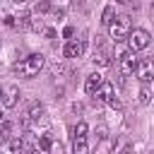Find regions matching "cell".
I'll use <instances>...</instances> for the list:
<instances>
[{
    "mask_svg": "<svg viewBox=\"0 0 154 154\" xmlns=\"http://www.w3.org/2000/svg\"><path fill=\"white\" fill-rule=\"evenodd\" d=\"M43 65H46V58H43L41 53H31V55H26L24 60H19V63L14 65V72H17L19 77H36V75L43 70Z\"/></svg>",
    "mask_w": 154,
    "mask_h": 154,
    "instance_id": "cell-1",
    "label": "cell"
},
{
    "mask_svg": "<svg viewBox=\"0 0 154 154\" xmlns=\"http://www.w3.org/2000/svg\"><path fill=\"white\" fill-rule=\"evenodd\" d=\"M108 31H111V38H116V41H125V38H128V34L132 31L130 17H128V14H120V17H116V19L108 24Z\"/></svg>",
    "mask_w": 154,
    "mask_h": 154,
    "instance_id": "cell-2",
    "label": "cell"
},
{
    "mask_svg": "<svg viewBox=\"0 0 154 154\" xmlns=\"http://www.w3.org/2000/svg\"><path fill=\"white\" fill-rule=\"evenodd\" d=\"M125 41H128V51H130V53H137V51H144V48L149 46L152 36H149L147 29H132Z\"/></svg>",
    "mask_w": 154,
    "mask_h": 154,
    "instance_id": "cell-3",
    "label": "cell"
},
{
    "mask_svg": "<svg viewBox=\"0 0 154 154\" xmlns=\"http://www.w3.org/2000/svg\"><path fill=\"white\" fill-rule=\"evenodd\" d=\"M137 79L142 82V84H149L152 79H154V60H137Z\"/></svg>",
    "mask_w": 154,
    "mask_h": 154,
    "instance_id": "cell-4",
    "label": "cell"
},
{
    "mask_svg": "<svg viewBox=\"0 0 154 154\" xmlns=\"http://www.w3.org/2000/svg\"><path fill=\"white\" fill-rule=\"evenodd\" d=\"M17 101H19V87H14V84L2 87V106L5 108H14Z\"/></svg>",
    "mask_w": 154,
    "mask_h": 154,
    "instance_id": "cell-5",
    "label": "cell"
},
{
    "mask_svg": "<svg viewBox=\"0 0 154 154\" xmlns=\"http://www.w3.org/2000/svg\"><path fill=\"white\" fill-rule=\"evenodd\" d=\"M118 70H120V75H132L135 70H137V60H135V53H123L120 55V65H118Z\"/></svg>",
    "mask_w": 154,
    "mask_h": 154,
    "instance_id": "cell-6",
    "label": "cell"
},
{
    "mask_svg": "<svg viewBox=\"0 0 154 154\" xmlns=\"http://www.w3.org/2000/svg\"><path fill=\"white\" fill-rule=\"evenodd\" d=\"M84 53V43L82 41H67L65 48H63V55L65 58H79Z\"/></svg>",
    "mask_w": 154,
    "mask_h": 154,
    "instance_id": "cell-7",
    "label": "cell"
},
{
    "mask_svg": "<svg viewBox=\"0 0 154 154\" xmlns=\"http://www.w3.org/2000/svg\"><path fill=\"white\" fill-rule=\"evenodd\" d=\"M2 154H24V140H22V137L7 140L5 147H2Z\"/></svg>",
    "mask_w": 154,
    "mask_h": 154,
    "instance_id": "cell-8",
    "label": "cell"
},
{
    "mask_svg": "<svg viewBox=\"0 0 154 154\" xmlns=\"http://www.w3.org/2000/svg\"><path fill=\"white\" fill-rule=\"evenodd\" d=\"M101 84H103V77H101L99 72H94V75H89V77H87V82H84V91H87L89 96H94V94H96V89H99Z\"/></svg>",
    "mask_w": 154,
    "mask_h": 154,
    "instance_id": "cell-9",
    "label": "cell"
},
{
    "mask_svg": "<svg viewBox=\"0 0 154 154\" xmlns=\"http://www.w3.org/2000/svg\"><path fill=\"white\" fill-rule=\"evenodd\" d=\"M99 101H103V103H111L113 101V84H108V82H103L99 89H96V94H94Z\"/></svg>",
    "mask_w": 154,
    "mask_h": 154,
    "instance_id": "cell-10",
    "label": "cell"
},
{
    "mask_svg": "<svg viewBox=\"0 0 154 154\" xmlns=\"http://www.w3.org/2000/svg\"><path fill=\"white\" fill-rule=\"evenodd\" d=\"M91 63H94V65H99V67H106V65H111V58H108V53H106L103 48H96V51H94Z\"/></svg>",
    "mask_w": 154,
    "mask_h": 154,
    "instance_id": "cell-11",
    "label": "cell"
},
{
    "mask_svg": "<svg viewBox=\"0 0 154 154\" xmlns=\"http://www.w3.org/2000/svg\"><path fill=\"white\" fill-rule=\"evenodd\" d=\"M72 152H75V154H89V147H87V137H75Z\"/></svg>",
    "mask_w": 154,
    "mask_h": 154,
    "instance_id": "cell-12",
    "label": "cell"
},
{
    "mask_svg": "<svg viewBox=\"0 0 154 154\" xmlns=\"http://www.w3.org/2000/svg\"><path fill=\"white\" fill-rule=\"evenodd\" d=\"M26 116H29L31 120H38V118L43 116V106H41V103H34V106L29 108V113H26Z\"/></svg>",
    "mask_w": 154,
    "mask_h": 154,
    "instance_id": "cell-13",
    "label": "cell"
},
{
    "mask_svg": "<svg viewBox=\"0 0 154 154\" xmlns=\"http://www.w3.org/2000/svg\"><path fill=\"white\" fill-rule=\"evenodd\" d=\"M87 130H89V128H87V123H84V120H79V123L75 125V137H87Z\"/></svg>",
    "mask_w": 154,
    "mask_h": 154,
    "instance_id": "cell-14",
    "label": "cell"
},
{
    "mask_svg": "<svg viewBox=\"0 0 154 154\" xmlns=\"http://www.w3.org/2000/svg\"><path fill=\"white\" fill-rule=\"evenodd\" d=\"M10 132H12V123H0V137L10 140Z\"/></svg>",
    "mask_w": 154,
    "mask_h": 154,
    "instance_id": "cell-15",
    "label": "cell"
},
{
    "mask_svg": "<svg viewBox=\"0 0 154 154\" xmlns=\"http://www.w3.org/2000/svg\"><path fill=\"white\" fill-rule=\"evenodd\" d=\"M101 22H103L106 26L113 22V7H111V5H108V7H103V19H101Z\"/></svg>",
    "mask_w": 154,
    "mask_h": 154,
    "instance_id": "cell-16",
    "label": "cell"
},
{
    "mask_svg": "<svg viewBox=\"0 0 154 154\" xmlns=\"http://www.w3.org/2000/svg\"><path fill=\"white\" fill-rule=\"evenodd\" d=\"M41 147H43V149H51V132H46V135L41 137Z\"/></svg>",
    "mask_w": 154,
    "mask_h": 154,
    "instance_id": "cell-17",
    "label": "cell"
},
{
    "mask_svg": "<svg viewBox=\"0 0 154 154\" xmlns=\"http://www.w3.org/2000/svg\"><path fill=\"white\" fill-rule=\"evenodd\" d=\"M31 29L34 31H43V22L41 19H31Z\"/></svg>",
    "mask_w": 154,
    "mask_h": 154,
    "instance_id": "cell-18",
    "label": "cell"
},
{
    "mask_svg": "<svg viewBox=\"0 0 154 154\" xmlns=\"http://www.w3.org/2000/svg\"><path fill=\"white\" fill-rule=\"evenodd\" d=\"M140 101H142V103H149V89H147V87L140 91Z\"/></svg>",
    "mask_w": 154,
    "mask_h": 154,
    "instance_id": "cell-19",
    "label": "cell"
},
{
    "mask_svg": "<svg viewBox=\"0 0 154 154\" xmlns=\"http://www.w3.org/2000/svg\"><path fill=\"white\" fill-rule=\"evenodd\" d=\"M36 10H38V12H48V10H51V2H41Z\"/></svg>",
    "mask_w": 154,
    "mask_h": 154,
    "instance_id": "cell-20",
    "label": "cell"
},
{
    "mask_svg": "<svg viewBox=\"0 0 154 154\" xmlns=\"http://www.w3.org/2000/svg\"><path fill=\"white\" fill-rule=\"evenodd\" d=\"M51 152H53V154H60L63 147H60V144H51Z\"/></svg>",
    "mask_w": 154,
    "mask_h": 154,
    "instance_id": "cell-21",
    "label": "cell"
},
{
    "mask_svg": "<svg viewBox=\"0 0 154 154\" xmlns=\"http://www.w3.org/2000/svg\"><path fill=\"white\" fill-rule=\"evenodd\" d=\"M24 154H38V149L34 147V149H29V152H24Z\"/></svg>",
    "mask_w": 154,
    "mask_h": 154,
    "instance_id": "cell-22",
    "label": "cell"
},
{
    "mask_svg": "<svg viewBox=\"0 0 154 154\" xmlns=\"http://www.w3.org/2000/svg\"><path fill=\"white\" fill-rule=\"evenodd\" d=\"M116 2H120V5H128V2H130V0H116Z\"/></svg>",
    "mask_w": 154,
    "mask_h": 154,
    "instance_id": "cell-23",
    "label": "cell"
},
{
    "mask_svg": "<svg viewBox=\"0 0 154 154\" xmlns=\"http://www.w3.org/2000/svg\"><path fill=\"white\" fill-rule=\"evenodd\" d=\"M125 154H135V152H132V149H125Z\"/></svg>",
    "mask_w": 154,
    "mask_h": 154,
    "instance_id": "cell-24",
    "label": "cell"
},
{
    "mask_svg": "<svg viewBox=\"0 0 154 154\" xmlns=\"http://www.w3.org/2000/svg\"><path fill=\"white\" fill-rule=\"evenodd\" d=\"M0 123H2V111H0Z\"/></svg>",
    "mask_w": 154,
    "mask_h": 154,
    "instance_id": "cell-25",
    "label": "cell"
},
{
    "mask_svg": "<svg viewBox=\"0 0 154 154\" xmlns=\"http://www.w3.org/2000/svg\"><path fill=\"white\" fill-rule=\"evenodd\" d=\"M14 2H24V0H14Z\"/></svg>",
    "mask_w": 154,
    "mask_h": 154,
    "instance_id": "cell-26",
    "label": "cell"
}]
</instances>
